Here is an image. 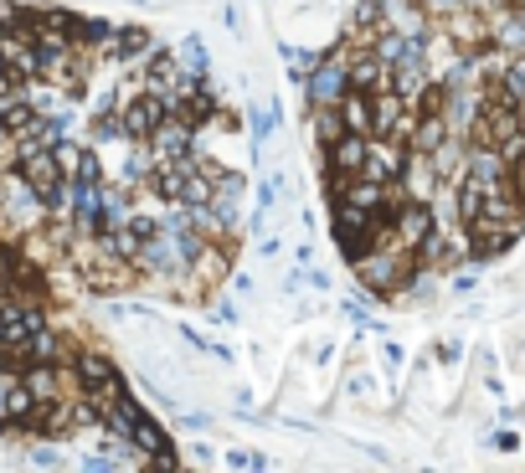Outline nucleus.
Returning a JSON list of instances; mask_svg holds the SVG:
<instances>
[{
	"instance_id": "nucleus-1",
	"label": "nucleus",
	"mask_w": 525,
	"mask_h": 473,
	"mask_svg": "<svg viewBox=\"0 0 525 473\" xmlns=\"http://www.w3.org/2000/svg\"><path fill=\"white\" fill-rule=\"evenodd\" d=\"M237 139L196 57L0 0V299L201 304L242 247Z\"/></svg>"
}]
</instances>
